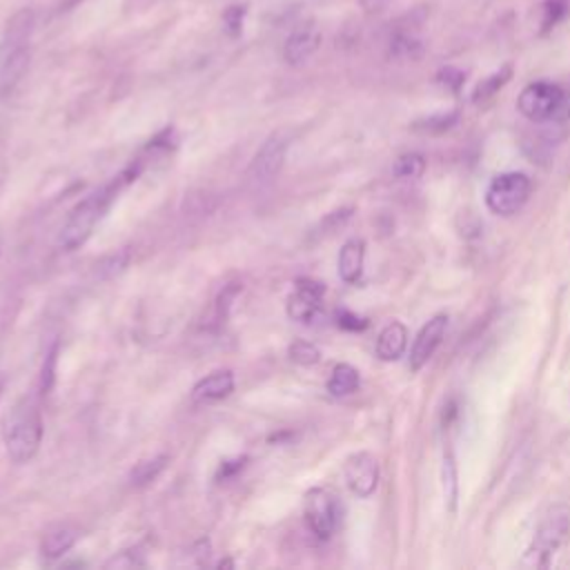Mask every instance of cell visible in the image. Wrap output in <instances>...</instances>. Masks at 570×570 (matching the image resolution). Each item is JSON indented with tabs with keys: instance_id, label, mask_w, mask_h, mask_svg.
Returning <instances> with one entry per match:
<instances>
[{
	"instance_id": "f1b7e54d",
	"label": "cell",
	"mask_w": 570,
	"mask_h": 570,
	"mask_svg": "<svg viewBox=\"0 0 570 570\" xmlns=\"http://www.w3.org/2000/svg\"><path fill=\"white\" fill-rule=\"evenodd\" d=\"M56 356H58V345H53L51 352L45 356V365H42V374H40V392L42 394H47L51 390L53 374H56Z\"/></svg>"
},
{
	"instance_id": "ba28073f",
	"label": "cell",
	"mask_w": 570,
	"mask_h": 570,
	"mask_svg": "<svg viewBox=\"0 0 570 570\" xmlns=\"http://www.w3.org/2000/svg\"><path fill=\"white\" fill-rule=\"evenodd\" d=\"M29 38L24 36H7L4 47L0 51V94L7 96L22 80L29 67Z\"/></svg>"
},
{
	"instance_id": "6da1fadb",
	"label": "cell",
	"mask_w": 570,
	"mask_h": 570,
	"mask_svg": "<svg viewBox=\"0 0 570 570\" xmlns=\"http://www.w3.org/2000/svg\"><path fill=\"white\" fill-rule=\"evenodd\" d=\"M138 174V169H127L122 171L118 178H114L111 183L102 185L100 189H96L94 194H89L85 200H80L67 216L65 225L60 227L58 234V247L62 252H73L78 249L94 232L96 223L105 216V212L109 209V205L116 200L118 191L122 189L125 183H129L134 176Z\"/></svg>"
},
{
	"instance_id": "83f0119b",
	"label": "cell",
	"mask_w": 570,
	"mask_h": 570,
	"mask_svg": "<svg viewBox=\"0 0 570 570\" xmlns=\"http://www.w3.org/2000/svg\"><path fill=\"white\" fill-rule=\"evenodd\" d=\"M334 318H336V325L341 330H347V332H361V330L367 327V318H363V316H358L350 309H338Z\"/></svg>"
},
{
	"instance_id": "8fae6325",
	"label": "cell",
	"mask_w": 570,
	"mask_h": 570,
	"mask_svg": "<svg viewBox=\"0 0 570 570\" xmlns=\"http://www.w3.org/2000/svg\"><path fill=\"white\" fill-rule=\"evenodd\" d=\"M343 474L350 492L361 499H367L370 494H374L379 485V461L370 452H356L347 456Z\"/></svg>"
},
{
	"instance_id": "7402d4cb",
	"label": "cell",
	"mask_w": 570,
	"mask_h": 570,
	"mask_svg": "<svg viewBox=\"0 0 570 570\" xmlns=\"http://www.w3.org/2000/svg\"><path fill=\"white\" fill-rule=\"evenodd\" d=\"M425 169V160L421 154L416 151H410V154H403L394 160V167H392V174L401 180H410V178H419Z\"/></svg>"
},
{
	"instance_id": "2e32d148",
	"label": "cell",
	"mask_w": 570,
	"mask_h": 570,
	"mask_svg": "<svg viewBox=\"0 0 570 570\" xmlns=\"http://www.w3.org/2000/svg\"><path fill=\"white\" fill-rule=\"evenodd\" d=\"M407 345V330L401 321H390L376 336V356L381 361H396Z\"/></svg>"
},
{
	"instance_id": "ffe728a7",
	"label": "cell",
	"mask_w": 570,
	"mask_h": 570,
	"mask_svg": "<svg viewBox=\"0 0 570 570\" xmlns=\"http://www.w3.org/2000/svg\"><path fill=\"white\" fill-rule=\"evenodd\" d=\"M167 461H169L167 454H158V456L138 461V463L134 465V470L129 472V483H131L134 488H145V485H149V483L156 481L158 474L165 470Z\"/></svg>"
},
{
	"instance_id": "d6a6232c",
	"label": "cell",
	"mask_w": 570,
	"mask_h": 570,
	"mask_svg": "<svg viewBox=\"0 0 570 570\" xmlns=\"http://www.w3.org/2000/svg\"><path fill=\"white\" fill-rule=\"evenodd\" d=\"M78 2H82V0H67L65 7H73V4H78Z\"/></svg>"
},
{
	"instance_id": "836d02e7",
	"label": "cell",
	"mask_w": 570,
	"mask_h": 570,
	"mask_svg": "<svg viewBox=\"0 0 570 570\" xmlns=\"http://www.w3.org/2000/svg\"><path fill=\"white\" fill-rule=\"evenodd\" d=\"M0 254H2V232H0Z\"/></svg>"
},
{
	"instance_id": "7c38bea8",
	"label": "cell",
	"mask_w": 570,
	"mask_h": 570,
	"mask_svg": "<svg viewBox=\"0 0 570 570\" xmlns=\"http://www.w3.org/2000/svg\"><path fill=\"white\" fill-rule=\"evenodd\" d=\"M448 330V314H434L416 334L410 350V370L419 372L436 352Z\"/></svg>"
},
{
	"instance_id": "4316f807",
	"label": "cell",
	"mask_w": 570,
	"mask_h": 570,
	"mask_svg": "<svg viewBox=\"0 0 570 570\" xmlns=\"http://www.w3.org/2000/svg\"><path fill=\"white\" fill-rule=\"evenodd\" d=\"M436 82H441L452 94H459L463 82H465V73L461 69H456V67H441L439 73H436Z\"/></svg>"
},
{
	"instance_id": "52a82bcc",
	"label": "cell",
	"mask_w": 570,
	"mask_h": 570,
	"mask_svg": "<svg viewBox=\"0 0 570 570\" xmlns=\"http://www.w3.org/2000/svg\"><path fill=\"white\" fill-rule=\"evenodd\" d=\"M285 154H287V138L281 131L267 136L247 167L249 183L254 185L272 183L285 165Z\"/></svg>"
},
{
	"instance_id": "4dcf8cb0",
	"label": "cell",
	"mask_w": 570,
	"mask_h": 570,
	"mask_svg": "<svg viewBox=\"0 0 570 570\" xmlns=\"http://www.w3.org/2000/svg\"><path fill=\"white\" fill-rule=\"evenodd\" d=\"M559 120H570V78L561 82V109Z\"/></svg>"
},
{
	"instance_id": "d4e9b609",
	"label": "cell",
	"mask_w": 570,
	"mask_h": 570,
	"mask_svg": "<svg viewBox=\"0 0 570 570\" xmlns=\"http://www.w3.org/2000/svg\"><path fill=\"white\" fill-rule=\"evenodd\" d=\"M245 16H247V4H234V7L225 9V13H223V27H225L227 36H232V38L240 36Z\"/></svg>"
},
{
	"instance_id": "ac0fdd59",
	"label": "cell",
	"mask_w": 570,
	"mask_h": 570,
	"mask_svg": "<svg viewBox=\"0 0 570 570\" xmlns=\"http://www.w3.org/2000/svg\"><path fill=\"white\" fill-rule=\"evenodd\" d=\"M361 385V376H358V370L352 367L350 363H336L332 367V374L327 379V392L336 399H343V396H350L358 390Z\"/></svg>"
},
{
	"instance_id": "30bf717a",
	"label": "cell",
	"mask_w": 570,
	"mask_h": 570,
	"mask_svg": "<svg viewBox=\"0 0 570 570\" xmlns=\"http://www.w3.org/2000/svg\"><path fill=\"white\" fill-rule=\"evenodd\" d=\"M425 51L423 38L419 36V11L405 16V22L392 29L390 40H387V56L392 60H419Z\"/></svg>"
},
{
	"instance_id": "d6986e66",
	"label": "cell",
	"mask_w": 570,
	"mask_h": 570,
	"mask_svg": "<svg viewBox=\"0 0 570 570\" xmlns=\"http://www.w3.org/2000/svg\"><path fill=\"white\" fill-rule=\"evenodd\" d=\"M512 78V65L508 62V65H503L501 69H497L494 73H490L488 78H483L476 87H474V91H472V102L474 105H483V102H488L497 91H501L503 87H505V82Z\"/></svg>"
},
{
	"instance_id": "cb8c5ba5",
	"label": "cell",
	"mask_w": 570,
	"mask_h": 570,
	"mask_svg": "<svg viewBox=\"0 0 570 570\" xmlns=\"http://www.w3.org/2000/svg\"><path fill=\"white\" fill-rule=\"evenodd\" d=\"M289 358L296 363V365H316L321 361V350L309 343V341H294L287 350Z\"/></svg>"
},
{
	"instance_id": "44dd1931",
	"label": "cell",
	"mask_w": 570,
	"mask_h": 570,
	"mask_svg": "<svg viewBox=\"0 0 570 570\" xmlns=\"http://www.w3.org/2000/svg\"><path fill=\"white\" fill-rule=\"evenodd\" d=\"M570 16V0H546L539 13V33L548 36Z\"/></svg>"
},
{
	"instance_id": "e0dca14e",
	"label": "cell",
	"mask_w": 570,
	"mask_h": 570,
	"mask_svg": "<svg viewBox=\"0 0 570 570\" xmlns=\"http://www.w3.org/2000/svg\"><path fill=\"white\" fill-rule=\"evenodd\" d=\"M76 541H78V530L69 523H58L42 534L40 552L45 559H58L65 552H69L76 546Z\"/></svg>"
},
{
	"instance_id": "5b68a950",
	"label": "cell",
	"mask_w": 570,
	"mask_h": 570,
	"mask_svg": "<svg viewBox=\"0 0 570 570\" xmlns=\"http://www.w3.org/2000/svg\"><path fill=\"white\" fill-rule=\"evenodd\" d=\"M519 111L532 122L559 120L561 109V82L534 80L525 85L517 98Z\"/></svg>"
},
{
	"instance_id": "484cf974",
	"label": "cell",
	"mask_w": 570,
	"mask_h": 570,
	"mask_svg": "<svg viewBox=\"0 0 570 570\" xmlns=\"http://www.w3.org/2000/svg\"><path fill=\"white\" fill-rule=\"evenodd\" d=\"M443 485H445V494H448L450 508L454 510V501H456V468H454L452 452H448L443 456Z\"/></svg>"
},
{
	"instance_id": "277c9868",
	"label": "cell",
	"mask_w": 570,
	"mask_h": 570,
	"mask_svg": "<svg viewBox=\"0 0 570 570\" xmlns=\"http://www.w3.org/2000/svg\"><path fill=\"white\" fill-rule=\"evenodd\" d=\"M532 180L523 171H505L490 180L485 189V205L497 216L517 214L530 198Z\"/></svg>"
},
{
	"instance_id": "8992f818",
	"label": "cell",
	"mask_w": 570,
	"mask_h": 570,
	"mask_svg": "<svg viewBox=\"0 0 570 570\" xmlns=\"http://www.w3.org/2000/svg\"><path fill=\"white\" fill-rule=\"evenodd\" d=\"M305 521L318 539H330L341 521V503L327 488H312L305 494Z\"/></svg>"
},
{
	"instance_id": "5bb4252c",
	"label": "cell",
	"mask_w": 570,
	"mask_h": 570,
	"mask_svg": "<svg viewBox=\"0 0 570 570\" xmlns=\"http://www.w3.org/2000/svg\"><path fill=\"white\" fill-rule=\"evenodd\" d=\"M232 392H234V374L229 370H216L194 385L191 396L196 403H214V401L227 399Z\"/></svg>"
},
{
	"instance_id": "603a6c76",
	"label": "cell",
	"mask_w": 570,
	"mask_h": 570,
	"mask_svg": "<svg viewBox=\"0 0 570 570\" xmlns=\"http://www.w3.org/2000/svg\"><path fill=\"white\" fill-rule=\"evenodd\" d=\"M459 120V111H445V114H434V116H428L419 122H414V129L419 131H425V134H443L448 129H452Z\"/></svg>"
},
{
	"instance_id": "7a4b0ae2",
	"label": "cell",
	"mask_w": 570,
	"mask_h": 570,
	"mask_svg": "<svg viewBox=\"0 0 570 570\" xmlns=\"http://www.w3.org/2000/svg\"><path fill=\"white\" fill-rule=\"evenodd\" d=\"M42 416L33 399L22 396L4 419V448L13 463H27L36 456L42 443Z\"/></svg>"
},
{
	"instance_id": "9a60e30c",
	"label": "cell",
	"mask_w": 570,
	"mask_h": 570,
	"mask_svg": "<svg viewBox=\"0 0 570 570\" xmlns=\"http://www.w3.org/2000/svg\"><path fill=\"white\" fill-rule=\"evenodd\" d=\"M363 261H365V243L361 238H350L343 243L338 252V276L343 283H358L363 274Z\"/></svg>"
},
{
	"instance_id": "9c48e42d",
	"label": "cell",
	"mask_w": 570,
	"mask_h": 570,
	"mask_svg": "<svg viewBox=\"0 0 570 570\" xmlns=\"http://www.w3.org/2000/svg\"><path fill=\"white\" fill-rule=\"evenodd\" d=\"M323 294H325L323 283L312 278L296 281V292L287 298V316L296 323L312 325L321 316Z\"/></svg>"
},
{
	"instance_id": "4fadbf2b",
	"label": "cell",
	"mask_w": 570,
	"mask_h": 570,
	"mask_svg": "<svg viewBox=\"0 0 570 570\" xmlns=\"http://www.w3.org/2000/svg\"><path fill=\"white\" fill-rule=\"evenodd\" d=\"M321 47V29L314 22L296 27L283 42V60L292 67L307 62Z\"/></svg>"
},
{
	"instance_id": "1f68e13d",
	"label": "cell",
	"mask_w": 570,
	"mask_h": 570,
	"mask_svg": "<svg viewBox=\"0 0 570 570\" xmlns=\"http://www.w3.org/2000/svg\"><path fill=\"white\" fill-rule=\"evenodd\" d=\"M2 390H4V374L0 372V394H2Z\"/></svg>"
},
{
	"instance_id": "f546056e",
	"label": "cell",
	"mask_w": 570,
	"mask_h": 570,
	"mask_svg": "<svg viewBox=\"0 0 570 570\" xmlns=\"http://www.w3.org/2000/svg\"><path fill=\"white\" fill-rule=\"evenodd\" d=\"M105 566L107 568H134V566H142V559H138V550H122L116 557H111Z\"/></svg>"
},
{
	"instance_id": "3957f363",
	"label": "cell",
	"mask_w": 570,
	"mask_h": 570,
	"mask_svg": "<svg viewBox=\"0 0 570 570\" xmlns=\"http://www.w3.org/2000/svg\"><path fill=\"white\" fill-rule=\"evenodd\" d=\"M570 539V510L566 505H552L541 519L521 566L548 568L552 554Z\"/></svg>"
}]
</instances>
